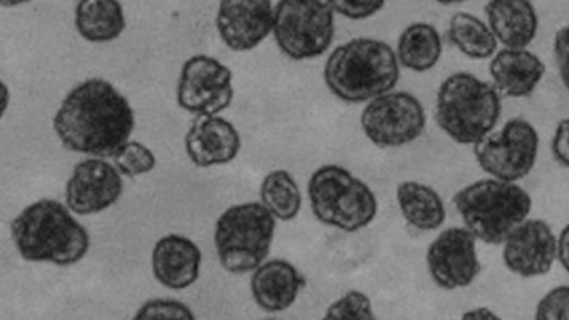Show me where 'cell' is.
Listing matches in <instances>:
<instances>
[{
	"mask_svg": "<svg viewBox=\"0 0 569 320\" xmlns=\"http://www.w3.org/2000/svg\"><path fill=\"white\" fill-rule=\"evenodd\" d=\"M53 128L69 151L107 159L129 141L134 113L118 88L101 78H91L64 97Z\"/></svg>",
	"mask_w": 569,
	"mask_h": 320,
	"instance_id": "1",
	"label": "cell"
},
{
	"mask_svg": "<svg viewBox=\"0 0 569 320\" xmlns=\"http://www.w3.org/2000/svg\"><path fill=\"white\" fill-rule=\"evenodd\" d=\"M11 234L26 261L69 267L86 258L91 240L68 208L54 199H40L12 221Z\"/></svg>",
	"mask_w": 569,
	"mask_h": 320,
	"instance_id": "2",
	"label": "cell"
},
{
	"mask_svg": "<svg viewBox=\"0 0 569 320\" xmlns=\"http://www.w3.org/2000/svg\"><path fill=\"white\" fill-rule=\"evenodd\" d=\"M325 82L345 103H367L395 90L398 54L385 41L353 39L336 48L325 64Z\"/></svg>",
	"mask_w": 569,
	"mask_h": 320,
	"instance_id": "3",
	"label": "cell"
},
{
	"mask_svg": "<svg viewBox=\"0 0 569 320\" xmlns=\"http://www.w3.org/2000/svg\"><path fill=\"white\" fill-rule=\"evenodd\" d=\"M501 111V97L497 88L472 73L457 72L447 78L438 90V127L461 146H475L491 133Z\"/></svg>",
	"mask_w": 569,
	"mask_h": 320,
	"instance_id": "4",
	"label": "cell"
},
{
	"mask_svg": "<svg viewBox=\"0 0 569 320\" xmlns=\"http://www.w3.org/2000/svg\"><path fill=\"white\" fill-rule=\"evenodd\" d=\"M455 206L476 239L502 244L529 218L531 198L519 184L492 178L461 189L456 193Z\"/></svg>",
	"mask_w": 569,
	"mask_h": 320,
	"instance_id": "5",
	"label": "cell"
},
{
	"mask_svg": "<svg viewBox=\"0 0 569 320\" xmlns=\"http://www.w3.org/2000/svg\"><path fill=\"white\" fill-rule=\"evenodd\" d=\"M309 198L317 220L348 233L366 229L379 212L370 187L336 164L320 167L312 173Z\"/></svg>",
	"mask_w": 569,
	"mask_h": 320,
	"instance_id": "6",
	"label": "cell"
},
{
	"mask_svg": "<svg viewBox=\"0 0 569 320\" xmlns=\"http://www.w3.org/2000/svg\"><path fill=\"white\" fill-rule=\"evenodd\" d=\"M277 218L259 202L228 208L214 227V246L221 266L231 273L256 271L268 258Z\"/></svg>",
	"mask_w": 569,
	"mask_h": 320,
	"instance_id": "7",
	"label": "cell"
},
{
	"mask_svg": "<svg viewBox=\"0 0 569 320\" xmlns=\"http://www.w3.org/2000/svg\"><path fill=\"white\" fill-rule=\"evenodd\" d=\"M272 32L278 48L288 58H319L333 41L335 11L325 0H279Z\"/></svg>",
	"mask_w": 569,
	"mask_h": 320,
	"instance_id": "8",
	"label": "cell"
},
{
	"mask_svg": "<svg viewBox=\"0 0 569 320\" xmlns=\"http://www.w3.org/2000/svg\"><path fill=\"white\" fill-rule=\"evenodd\" d=\"M480 169L503 182L517 183L533 170L539 152V133L525 119H511L499 131L475 143Z\"/></svg>",
	"mask_w": 569,
	"mask_h": 320,
	"instance_id": "9",
	"label": "cell"
},
{
	"mask_svg": "<svg viewBox=\"0 0 569 320\" xmlns=\"http://www.w3.org/2000/svg\"><path fill=\"white\" fill-rule=\"evenodd\" d=\"M366 137L380 148H399L417 141L426 131L421 101L406 91H390L368 101L361 114Z\"/></svg>",
	"mask_w": 569,
	"mask_h": 320,
	"instance_id": "10",
	"label": "cell"
},
{
	"mask_svg": "<svg viewBox=\"0 0 569 320\" xmlns=\"http://www.w3.org/2000/svg\"><path fill=\"white\" fill-rule=\"evenodd\" d=\"M234 99L232 72L208 54H196L181 68L177 103L191 114H218Z\"/></svg>",
	"mask_w": 569,
	"mask_h": 320,
	"instance_id": "11",
	"label": "cell"
},
{
	"mask_svg": "<svg viewBox=\"0 0 569 320\" xmlns=\"http://www.w3.org/2000/svg\"><path fill=\"white\" fill-rule=\"evenodd\" d=\"M472 231L452 227L429 244L427 266L433 282L445 290L466 289L480 272Z\"/></svg>",
	"mask_w": 569,
	"mask_h": 320,
	"instance_id": "12",
	"label": "cell"
},
{
	"mask_svg": "<svg viewBox=\"0 0 569 320\" xmlns=\"http://www.w3.org/2000/svg\"><path fill=\"white\" fill-rule=\"evenodd\" d=\"M508 271L522 278L546 276L558 259V239L545 220L527 218L503 240Z\"/></svg>",
	"mask_w": 569,
	"mask_h": 320,
	"instance_id": "13",
	"label": "cell"
},
{
	"mask_svg": "<svg viewBox=\"0 0 569 320\" xmlns=\"http://www.w3.org/2000/svg\"><path fill=\"white\" fill-rule=\"evenodd\" d=\"M118 167L102 159L78 162L67 184V206L78 216H91L109 210L123 192V179Z\"/></svg>",
	"mask_w": 569,
	"mask_h": 320,
	"instance_id": "14",
	"label": "cell"
},
{
	"mask_svg": "<svg viewBox=\"0 0 569 320\" xmlns=\"http://www.w3.org/2000/svg\"><path fill=\"white\" fill-rule=\"evenodd\" d=\"M274 8L270 0H221L217 28L227 48L249 52L273 31Z\"/></svg>",
	"mask_w": 569,
	"mask_h": 320,
	"instance_id": "15",
	"label": "cell"
},
{
	"mask_svg": "<svg viewBox=\"0 0 569 320\" xmlns=\"http://www.w3.org/2000/svg\"><path fill=\"white\" fill-rule=\"evenodd\" d=\"M186 152L193 164H228L241 150V137L234 124L217 114H198L184 139Z\"/></svg>",
	"mask_w": 569,
	"mask_h": 320,
	"instance_id": "16",
	"label": "cell"
},
{
	"mask_svg": "<svg viewBox=\"0 0 569 320\" xmlns=\"http://www.w3.org/2000/svg\"><path fill=\"white\" fill-rule=\"evenodd\" d=\"M200 266H202V252L184 236L168 234L158 240L153 248V276L167 289H189L198 281Z\"/></svg>",
	"mask_w": 569,
	"mask_h": 320,
	"instance_id": "17",
	"label": "cell"
},
{
	"mask_svg": "<svg viewBox=\"0 0 569 320\" xmlns=\"http://www.w3.org/2000/svg\"><path fill=\"white\" fill-rule=\"evenodd\" d=\"M493 86L510 99H525L543 80L546 67L539 56L526 49H503L489 64Z\"/></svg>",
	"mask_w": 569,
	"mask_h": 320,
	"instance_id": "18",
	"label": "cell"
},
{
	"mask_svg": "<svg viewBox=\"0 0 569 320\" xmlns=\"http://www.w3.org/2000/svg\"><path fill=\"white\" fill-rule=\"evenodd\" d=\"M305 284V278L292 263L273 259L256 269L251 277V293L260 309L278 313L291 308Z\"/></svg>",
	"mask_w": 569,
	"mask_h": 320,
	"instance_id": "19",
	"label": "cell"
},
{
	"mask_svg": "<svg viewBox=\"0 0 569 320\" xmlns=\"http://www.w3.org/2000/svg\"><path fill=\"white\" fill-rule=\"evenodd\" d=\"M488 26L508 49H526L538 34L539 18L530 0H489Z\"/></svg>",
	"mask_w": 569,
	"mask_h": 320,
	"instance_id": "20",
	"label": "cell"
},
{
	"mask_svg": "<svg viewBox=\"0 0 569 320\" xmlns=\"http://www.w3.org/2000/svg\"><path fill=\"white\" fill-rule=\"evenodd\" d=\"M74 27L90 43H110L124 31L123 7L119 0H79L74 9Z\"/></svg>",
	"mask_w": 569,
	"mask_h": 320,
	"instance_id": "21",
	"label": "cell"
},
{
	"mask_svg": "<svg viewBox=\"0 0 569 320\" xmlns=\"http://www.w3.org/2000/svg\"><path fill=\"white\" fill-rule=\"evenodd\" d=\"M400 212L409 226L421 231L440 229L446 221V207L440 194L428 184L400 183L396 190Z\"/></svg>",
	"mask_w": 569,
	"mask_h": 320,
	"instance_id": "22",
	"label": "cell"
},
{
	"mask_svg": "<svg viewBox=\"0 0 569 320\" xmlns=\"http://www.w3.org/2000/svg\"><path fill=\"white\" fill-rule=\"evenodd\" d=\"M442 41L437 28L427 22H415L399 37V63L409 71L422 73L431 71L440 60Z\"/></svg>",
	"mask_w": 569,
	"mask_h": 320,
	"instance_id": "23",
	"label": "cell"
},
{
	"mask_svg": "<svg viewBox=\"0 0 569 320\" xmlns=\"http://www.w3.org/2000/svg\"><path fill=\"white\" fill-rule=\"evenodd\" d=\"M447 39L459 52L473 60L492 58L498 49V40L491 28L466 12L451 17Z\"/></svg>",
	"mask_w": 569,
	"mask_h": 320,
	"instance_id": "24",
	"label": "cell"
},
{
	"mask_svg": "<svg viewBox=\"0 0 569 320\" xmlns=\"http://www.w3.org/2000/svg\"><path fill=\"white\" fill-rule=\"evenodd\" d=\"M260 198L261 203L281 221H291L301 211L300 188L287 170H274L266 176Z\"/></svg>",
	"mask_w": 569,
	"mask_h": 320,
	"instance_id": "25",
	"label": "cell"
},
{
	"mask_svg": "<svg viewBox=\"0 0 569 320\" xmlns=\"http://www.w3.org/2000/svg\"><path fill=\"white\" fill-rule=\"evenodd\" d=\"M114 166L126 178L151 173L157 166L156 156L141 142H126L113 156Z\"/></svg>",
	"mask_w": 569,
	"mask_h": 320,
	"instance_id": "26",
	"label": "cell"
},
{
	"mask_svg": "<svg viewBox=\"0 0 569 320\" xmlns=\"http://www.w3.org/2000/svg\"><path fill=\"white\" fill-rule=\"evenodd\" d=\"M326 320H372L376 319L370 297L362 291H349L330 304Z\"/></svg>",
	"mask_w": 569,
	"mask_h": 320,
	"instance_id": "27",
	"label": "cell"
},
{
	"mask_svg": "<svg viewBox=\"0 0 569 320\" xmlns=\"http://www.w3.org/2000/svg\"><path fill=\"white\" fill-rule=\"evenodd\" d=\"M138 320H193L194 314L177 300L157 299L147 301L134 314Z\"/></svg>",
	"mask_w": 569,
	"mask_h": 320,
	"instance_id": "28",
	"label": "cell"
},
{
	"mask_svg": "<svg viewBox=\"0 0 569 320\" xmlns=\"http://www.w3.org/2000/svg\"><path fill=\"white\" fill-rule=\"evenodd\" d=\"M538 320H569V287L550 290L536 309Z\"/></svg>",
	"mask_w": 569,
	"mask_h": 320,
	"instance_id": "29",
	"label": "cell"
},
{
	"mask_svg": "<svg viewBox=\"0 0 569 320\" xmlns=\"http://www.w3.org/2000/svg\"><path fill=\"white\" fill-rule=\"evenodd\" d=\"M336 13L352 21L367 20L385 8L386 0H325Z\"/></svg>",
	"mask_w": 569,
	"mask_h": 320,
	"instance_id": "30",
	"label": "cell"
},
{
	"mask_svg": "<svg viewBox=\"0 0 569 320\" xmlns=\"http://www.w3.org/2000/svg\"><path fill=\"white\" fill-rule=\"evenodd\" d=\"M553 54L557 60L559 77L569 91V24L561 28L555 36Z\"/></svg>",
	"mask_w": 569,
	"mask_h": 320,
	"instance_id": "31",
	"label": "cell"
},
{
	"mask_svg": "<svg viewBox=\"0 0 569 320\" xmlns=\"http://www.w3.org/2000/svg\"><path fill=\"white\" fill-rule=\"evenodd\" d=\"M552 154L559 164L569 169V119L558 124L552 139Z\"/></svg>",
	"mask_w": 569,
	"mask_h": 320,
	"instance_id": "32",
	"label": "cell"
},
{
	"mask_svg": "<svg viewBox=\"0 0 569 320\" xmlns=\"http://www.w3.org/2000/svg\"><path fill=\"white\" fill-rule=\"evenodd\" d=\"M558 259L569 273V224L562 230L558 239Z\"/></svg>",
	"mask_w": 569,
	"mask_h": 320,
	"instance_id": "33",
	"label": "cell"
},
{
	"mask_svg": "<svg viewBox=\"0 0 569 320\" xmlns=\"http://www.w3.org/2000/svg\"><path fill=\"white\" fill-rule=\"evenodd\" d=\"M463 320H496L499 319L496 312L488 308H476L463 313Z\"/></svg>",
	"mask_w": 569,
	"mask_h": 320,
	"instance_id": "34",
	"label": "cell"
},
{
	"mask_svg": "<svg viewBox=\"0 0 569 320\" xmlns=\"http://www.w3.org/2000/svg\"><path fill=\"white\" fill-rule=\"evenodd\" d=\"M0 88H2V101H0V106H2V116L4 111H7L9 101H11V92H9V88L7 83H0Z\"/></svg>",
	"mask_w": 569,
	"mask_h": 320,
	"instance_id": "35",
	"label": "cell"
},
{
	"mask_svg": "<svg viewBox=\"0 0 569 320\" xmlns=\"http://www.w3.org/2000/svg\"><path fill=\"white\" fill-rule=\"evenodd\" d=\"M0 2H2L3 8H16L20 7V4L31 2V0H0Z\"/></svg>",
	"mask_w": 569,
	"mask_h": 320,
	"instance_id": "36",
	"label": "cell"
},
{
	"mask_svg": "<svg viewBox=\"0 0 569 320\" xmlns=\"http://www.w3.org/2000/svg\"><path fill=\"white\" fill-rule=\"evenodd\" d=\"M437 3L441 4H457L461 2H466V0H436Z\"/></svg>",
	"mask_w": 569,
	"mask_h": 320,
	"instance_id": "37",
	"label": "cell"
}]
</instances>
